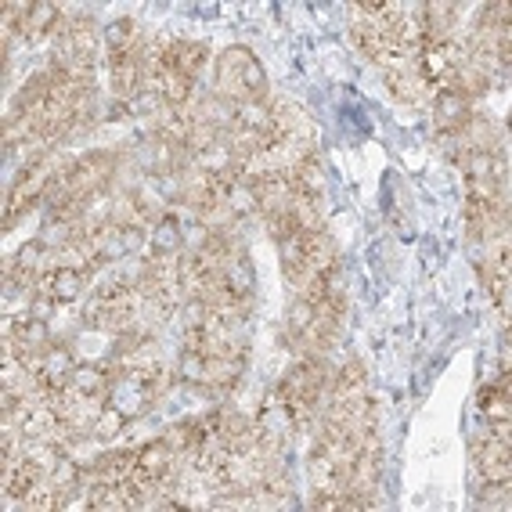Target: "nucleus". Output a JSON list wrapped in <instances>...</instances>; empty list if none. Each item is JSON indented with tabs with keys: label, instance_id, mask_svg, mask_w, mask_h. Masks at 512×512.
<instances>
[{
	"label": "nucleus",
	"instance_id": "nucleus-22",
	"mask_svg": "<svg viewBox=\"0 0 512 512\" xmlns=\"http://www.w3.org/2000/svg\"><path fill=\"white\" fill-rule=\"evenodd\" d=\"M289 220H293V231H303V235L325 228L321 195H293V202H289Z\"/></svg>",
	"mask_w": 512,
	"mask_h": 512
},
{
	"label": "nucleus",
	"instance_id": "nucleus-10",
	"mask_svg": "<svg viewBox=\"0 0 512 512\" xmlns=\"http://www.w3.org/2000/svg\"><path fill=\"white\" fill-rule=\"evenodd\" d=\"M134 469H138V451H101L91 469L83 473V484H127Z\"/></svg>",
	"mask_w": 512,
	"mask_h": 512
},
{
	"label": "nucleus",
	"instance_id": "nucleus-3",
	"mask_svg": "<svg viewBox=\"0 0 512 512\" xmlns=\"http://www.w3.org/2000/svg\"><path fill=\"white\" fill-rule=\"evenodd\" d=\"M217 94L231 105H264L267 76L249 47H228L217 58Z\"/></svg>",
	"mask_w": 512,
	"mask_h": 512
},
{
	"label": "nucleus",
	"instance_id": "nucleus-7",
	"mask_svg": "<svg viewBox=\"0 0 512 512\" xmlns=\"http://www.w3.org/2000/svg\"><path fill=\"white\" fill-rule=\"evenodd\" d=\"M466 62H469V44L458 37H448L426 47V51L415 58V69H419V76L430 83V87H437V83H448Z\"/></svg>",
	"mask_w": 512,
	"mask_h": 512
},
{
	"label": "nucleus",
	"instance_id": "nucleus-19",
	"mask_svg": "<svg viewBox=\"0 0 512 512\" xmlns=\"http://www.w3.org/2000/svg\"><path fill=\"white\" fill-rule=\"evenodd\" d=\"M285 177L293 184V195H325V170H321V159L314 152L303 156Z\"/></svg>",
	"mask_w": 512,
	"mask_h": 512
},
{
	"label": "nucleus",
	"instance_id": "nucleus-11",
	"mask_svg": "<svg viewBox=\"0 0 512 512\" xmlns=\"http://www.w3.org/2000/svg\"><path fill=\"white\" fill-rule=\"evenodd\" d=\"M163 440L181 455V462H195L210 444V426H206V419H181L166 430Z\"/></svg>",
	"mask_w": 512,
	"mask_h": 512
},
{
	"label": "nucleus",
	"instance_id": "nucleus-25",
	"mask_svg": "<svg viewBox=\"0 0 512 512\" xmlns=\"http://www.w3.org/2000/svg\"><path fill=\"white\" fill-rule=\"evenodd\" d=\"M127 415L119 412V408H112V404H105L98 412V419H94V426H91V437L94 440H116L119 433L127 430Z\"/></svg>",
	"mask_w": 512,
	"mask_h": 512
},
{
	"label": "nucleus",
	"instance_id": "nucleus-8",
	"mask_svg": "<svg viewBox=\"0 0 512 512\" xmlns=\"http://www.w3.org/2000/svg\"><path fill=\"white\" fill-rule=\"evenodd\" d=\"M379 469H383V448H379V437H375V430H372L365 440H361L357 455L350 458L347 491L375 494V487H379Z\"/></svg>",
	"mask_w": 512,
	"mask_h": 512
},
{
	"label": "nucleus",
	"instance_id": "nucleus-15",
	"mask_svg": "<svg viewBox=\"0 0 512 512\" xmlns=\"http://www.w3.org/2000/svg\"><path fill=\"white\" fill-rule=\"evenodd\" d=\"M195 130V112H188L184 105H163L156 112V138L166 145L188 148V138Z\"/></svg>",
	"mask_w": 512,
	"mask_h": 512
},
{
	"label": "nucleus",
	"instance_id": "nucleus-20",
	"mask_svg": "<svg viewBox=\"0 0 512 512\" xmlns=\"http://www.w3.org/2000/svg\"><path fill=\"white\" fill-rule=\"evenodd\" d=\"M480 412L487 415V422H509V372H502L494 383H487L476 397Z\"/></svg>",
	"mask_w": 512,
	"mask_h": 512
},
{
	"label": "nucleus",
	"instance_id": "nucleus-13",
	"mask_svg": "<svg viewBox=\"0 0 512 512\" xmlns=\"http://www.w3.org/2000/svg\"><path fill=\"white\" fill-rule=\"evenodd\" d=\"M476 469L484 480H509L512 462H509V440L487 433L484 440H476Z\"/></svg>",
	"mask_w": 512,
	"mask_h": 512
},
{
	"label": "nucleus",
	"instance_id": "nucleus-18",
	"mask_svg": "<svg viewBox=\"0 0 512 512\" xmlns=\"http://www.w3.org/2000/svg\"><path fill=\"white\" fill-rule=\"evenodd\" d=\"M166 62L174 65V69H181L188 80H195L206 69V62H210V51H206V44H195V40H174Z\"/></svg>",
	"mask_w": 512,
	"mask_h": 512
},
{
	"label": "nucleus",
	"instance_id": "nucleus-26",
	"mask_svg": "<svg viewBox=\"0 0 512 512\" xmlns=\"http://www.w3.org/2000/svg\"><path fill=\"white\" fill-rule=\"evenodd\" d=\"M177 375H181L184 383H202V386H206V354L184 347L181 365H177Z\"/></svg>",
	"mask_w": 512,
	"mask_h": 512
},
{
	"label": "nucleus",
	"instance_id": "nucleus-12",
	"mask_svg": "<svg viewBox=\"0 0 512 512\" xmlns=\"http://www.w3.org/2000/svg\"><path fill=\"white\" fill-rule=\"evenodd\" d=\"M386 87H390V94H394L397 101H404V105H419V101H426V94H430V83L419 76L415 62L386 65Z\"/></svg>",
	"mask_w": 512,
	"mask_h": 512
},
{
	"label": "nucleus",
	"instance_id": "nucleus-23",
	"mask_svg": "<svg viewBox=\"0 0 512 512\" xmlns=\"http://www.w3.org/2000/svg\"><path fill=\"white\" fill-rule=\"evenodd\" d=\"M109 58L112 55H138L141 51V26L134 19H116L109 26Z\"/></svg>",
	"mask_w": 512,
	"mask_h": 512
},
{
	"label": "nucleus",
	"instance_id": "nucleus-14",
	"mask_svg": "<svg viewBox=\"0 0 512 512\" xmlns=\"http://www.w3.org/2000/svg\"><path fill=\"white\" fill-rule=\"evenodd\" d=\"M69 390H73L80 401H91V404L109 401L112 365H76L73 379H69Z\"/></svg>",
	"mask_w": 512,
	"mask_h": 512
},
{
	"label": "nucleus",
	"instance_id": "nucleus-6",
	"mask_svg": "<svg viewBox=\"0 0 512 512\" xmlns=\"http://www.w3.org/2000/svg\"><path fill=\"white\" fill-rule=\"evenodd\" d=\"M58 166H62V159L40 156V159H33L26 170H22L19 181H15V188H11V195H8V210H4V231L15 228V220H19L22 213H29L40 199H44L47 184H51V177L58 174Z\"/></svg>",
	"mask_w": 512,
	"mask_h": 512
},
{
	"label": "nucleus",
	"instance_id": "nucleus-9",
	"mask_svg": "<svg viewBox=\"0 0 512 512\" xmlns=\"http://www.w3.org/2000/svg\"><path fill=\"white\" fill-rule=\"evenodd\" d=\"M469 119H473V101L462 98V94L451 91V87H440V94L433 98V123H437L440 138L451 141Z\"/></svg>",
	"mask_w": 512,
	"mask_h": 512
},
{
	"label": "nucleus",
	"instance_id": "nucleus-5",
	"mask_svg": "<svg viewBox=\"0 0 512 512\" xmlns=\"http://www.w3.org/2000/svg\"><path fill=\"white\" fill-rule=\"evenodd\" d=\"M138 285L134 282H112L101 285L98 296H94L91 311H87V325L101 332H127L134 321H138Z\"/></svg>",
	"mask_w": 512,
	"mask_h": 512
},
{
	"label": "nucleus",
	"instance_id": "nucleus-16",
	"mask_svg": "<svg viewBox=\"0 0 512 512\" xmlns=\"http://www.w3.org/2000/svg\"><path fill=\"white\" fill-rule=\"evenodd\" d=\"M109 83L112 94L123 101H134L145 91V76H141V62L138 55H112L109 58Z\"/></svg>",
	"mask_w": 512,
	"mask_h": 512
},
{
	"label": "nucleus",
	"instance_id": "nucleus-4",
	"mask_svg": "<svg viewBox=\"0 0 512 512\" xmlns=\"http://www.w3.org/2000/svg\"><path fill=\"white\" fill-rule=\"evenodd\" d=\"M325 419L336 422H365L372 419V394H368V372L361 361H350L332 379V390L325 397Z\"/></svg>",
	"mask_w": 512,
	"mask_h": 512
},
{
	"label": "nucleus",
	"instance_id": "nucleus-1",
	"mask_svg": "<svg viewBox=\"0 0 512 512\" xmlns=\"http://www.w3.org/2000/svg\"><path fill=\"white\" fill-rule=\"evenodd\" d=\"M339 264V253H336V238L329 231H296L282 242V267H285V278L293 285L296 293L307 296L314 289V282L329 275L332 267Z\"/></svg>",
	"mask_w": 512,
	"mask_h": 512
},
{
	"label": "nucleus",
	"instance_id": "nucleus-2",
	"mask_svg": "<svg viewBox=\"0 0 512 512\" xmlns=\"http://www.w3.org/2000/svg\"><path fill=\"white\" fill-rule=\"evenodd\" d=\"M332 379H336V372L329 368L325 354H303L300 365L289 368L285 379L278 383L275 401H282L293 412L296 426H307L318 415L321 404H325V397H329Z\"/></svg>",
	"mask_w": 512,
	"mask_h": 512
},
{
	"label": "nucleus",
	"instance_id": "nucleus-24",
	"mask_svg": "<svg viewBox=\"0 0 512 512\" xmlns=\"http://www.w3.org/2000/svg\"><path fill=\"white\" fill-rule=\"evenodd\" d=\"M152 253H181V224L174 213H166L152 228Z\"/></svg>",
	"mask_w": 512,
	"mask_h": 512
},
{
	"label": "nucleus",
	"instance_id": "nucleus-17",
	"mask_svg": "<svg viewBox=\"0 0 512 512\" xmlns=\"http://www.w3.org/2000/svg\"><path fill=\"white\" fill-rule=\"evenodd\" d=\"M148 87L163 98V105H188V101H192V94H195V80H188V76H184L181 69H174L170 62L159 69L156 80L148 83Z\"/></svg>",
	"mask_w": 512,
	"mask_h": 512
},
{
	"label": "nucleus",
	"instance_id": "nucleus-21",
	"mask_svg": "<svg viewBox=\"0 0 512 512\" xmlns=\"http://www.w3.org/2000/svg\"><path fill=\"white\" fill-rule=\"evenodd\" d=\"M487 83H491V69H487L484 62H476V58L469 55V62L462 65V69H458V73L451 76V80L444 83V87H451V91H458L462 98L473 101L476 94H484V91H487Z\"/></svg>",
	"mask_w": 512,
	"mask_h": 512
}]
</instances>
